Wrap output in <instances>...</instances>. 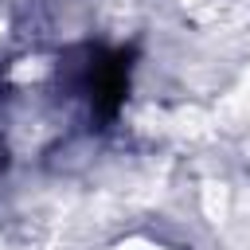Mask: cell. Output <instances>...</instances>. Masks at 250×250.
<instances>
[{
    "instance_id": "6da1fadb",
    "label": "cell",
    "mask_w": 250,
    "mask_h": 250,
    "mask_svg": "<svg viewBox=\"0 0 250 250\" xmlns=\"http://www.w3.org/2000/svg\"><path fill=\"white\" fill-rule=\"evenodd\" d=\"M125 86H129V59L121 51H90L78 78H74V90L86 98L90 113L94 117H113L121 98H125Z\"/></svg>"
}]
</instances>
